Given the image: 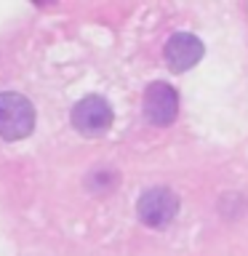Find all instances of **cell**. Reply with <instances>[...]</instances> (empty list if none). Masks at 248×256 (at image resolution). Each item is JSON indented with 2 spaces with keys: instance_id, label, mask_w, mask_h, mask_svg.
<instances>
[{
  "instance_id": "obj_1",
  "label": "cell",
  "mask_w": 248,
  "mask_h": 256,
  "mask_svg": "<svg viewBox=\"0 0 248 256\" xmlns=\"http://www.w3.org/2000/svg\"><path fill=\"white\" fill-rule=\"evenodd\" d=\"M35 128V107L22 94H0V136L6 142H19Z\"/></svg>"
},
{
  "instance_id": "obj_2",
  "label": "cell",
  "mask_w": 248,
  "mask_h": 256,
  "mask_svg": "<svg viewBox=\"0 0 248 256\" xmlns=\"http://www.w3.org/2000/svg\"><path fill=\"white\" fill-rule=\"evenodd\" d=\"M72 126H75L78 134L88 136V139H96V136L107 134L112 126V107L107 99L102 96H86L80 99L75 107H72Z\"/></svg>"
},
{
  "instance_id": "obj_3",
  "label": "cell",
  "mask_w": 248,
  "mask_h": 256,
  "mask_svg": "<svg viewBox=\"0 0 248 256\" xmlns=\"http://www.w3.org/2000/svg\"><path fill=\"white\" fill-rule=\"evenodd\" d=\"M176 211H179V198L176 192L166 190V187H155L147 190L136 203V214H139V222L147 224L152 230H163L174 222Z\"/></svg>"
},
{
  "instance_id": "obj_4",
  "label": "cell",
  "mask_w": 248,
  "mask_h": 256,
  "mask_svg": "<svg viewBox=\"0 0 248 256\" xmlns=\"http://www.w3.org/2000/svg\"><path fill=\"white\" fill-rule=\"evenodd\" d=\"M179 112V94L168 83H150L144 94V115L155 126H171Z\"/></svg>"
},
{
  "instance_id": "obj_5",
  "label": "cell",
  "mask_w": 248,
  "mask_h": 256,
  "mask_svg": "<svg viewBox=\"0 0 248 256\" xmlns=\"http://www.w3.org/2000/svg\"><path fill=\"white\" fill-rule=\"evenodd\" d=\"M206 48L192 32H176L166 43V64L171 72H187L203 59Z\"/></svg>"
}]
</instances>
